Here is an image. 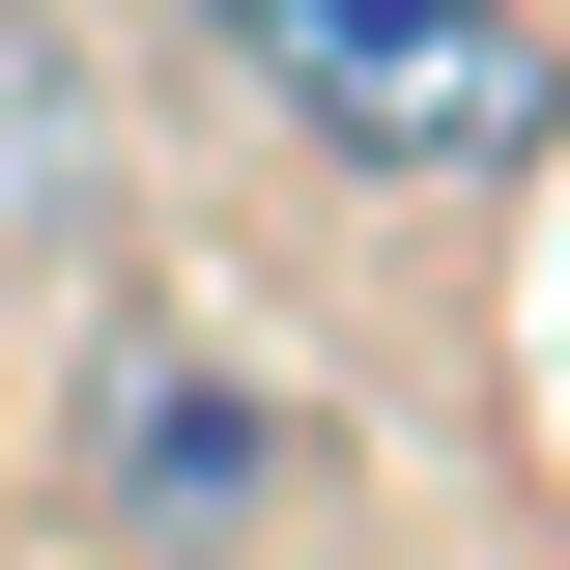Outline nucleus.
<instances>
[{
    "instance_id": "obj_3",
    "label": "nucleus",
    "mask_w": 570,
    "mask_h": 570,
    "mask_svg": "<svg viewBox=\"0 0 570 570\" xmlns=\"http://www.w3.org/2000/svg\"><path fill=\"white\" fill-rule=\"evenodd\" d=\"M0 257H115V86L29 0H0Z\"/></svg>"
},
{
    "instance_id": "obj_2",
    "label": "nucleus",
    "mask_w": 570,
    "mask_h": 570,
    "mask_svg": "<svg viewBox=\"0 0 570 570\" xmlns=\"http://www.w3.org/2000/svg\"><path fill=\"white\" fill-rule=\"evenodd\" d=\"M285 456H314V428H285V371H228V343H171V314H142L115 371H86V428H58V485L115 513L142 570H228L285 513Z\"/></svg>"
},
{
    "instance_id": "obj_1",
    "label": "nucleus",
    "mask_w": 570,
    "mask_h": 570,
    "mask_svg": "<svg viewBox=\"0 0 570 570\" xmlns=\"http://www.w3.org/2000/svg\"><path fill=\"white\" fill-rule=\"evenodd\" d=\"M228 86H257L314 171H400V200H456V171H542L570 58H542V0H200Z\"/></svg>"
},
{
    "instance_id": "obj_4",
    "label": "nucleus",
    "mask_w": 570,
    "mask_h": 570,
    "mask_svg": "<svg viewBox=\"0 0 570 570\" xmlns=\"http://www.w3.org/2000/svg\"><path fill=\"white\" fill-rule=\"evenodd\" d=\"M0 570H29V542H0Z\"/></svg>"
}]
</instances>
